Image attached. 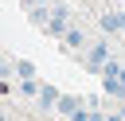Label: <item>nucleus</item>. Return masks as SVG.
I'll list each match as a JSON object with an SVG mask.
<instances>
[{"instance_id": "nucleus-11", "label": "nucleus", "mask_w": 125, "mask_h": 121, "mask_svg": "<svg viewBox=\"0 0 125 121\" xmlns=\"http://www.w3.org/2000/svg\"><path fill=\"white\" fill-rule=\"evenodd\" d=\"M121 35H125V31H121Z\"/></svg>"}, {"instance_id": "nucleus-9", "label": "nucleus", "mask_w": 125, "mask_h": 121, "mask_svg": "<svg viewBox=\"0 0 125 121\" xmlns=\"http://www.w3.org/2000/svg\"><path fill=\"white\" fill-rule=\"evenodd\" d=\"M105 121H125V113H109V117H105Z\"/></svg>"}, {"instance_id": "nucleus-10", "label": "nucleus", "mask_w": 125, "mask_h": 121, "mask_svg": "<svg viewBox=\"0 0 125 121\" xmlns=\"http://www.w3.org/2000/svg\"><path fill=\"white\" fill-rule=\"evenodd\" d=\"M0 70H4V59H0Z\"/></svg>"}, {"instance_id": "nucleus-6", "label": "nucleus", "mask_w": 125, "mask_h": 121, "mask_svg": "<svg viewBox=\"0 0 125 121\" xmlns=\"http://www.w3.org/2000/svg\"><path fill=\"white\" fill-rule=\"evenodd\" d=\"M59 113L74 117V113H78V98H59Z\"/></svg>"}, {"instance_id": "nucleus-1", "label": "nucleus", "mask_w": 125, "mask_h": 121, "mask_svg": "<svg viewBox=\"0 0 125 121\" xmlns=\"http://www.w3.org/2000/svg\"><path fill=\"white\" fill-rule=\"evenodd\" d=\"M47 27H51V35H66V27H70V8H66V4H55L51 16H47Z\"/></svg>"}, {"instance_id": "nucleus-8", "label": "nucleus", "mask_w": 125, "mask_h": 121, "mask_svg": "<svg viewBox=\"0 0 125 121\" xmlns=\"http://www.w3.org/2000/svg\"><path fill=\"white\" fill-rule=\"evenodd\" d=\"M20 90H23V94H39V82H35V78H23Z\"/></svg>"}, {"instance_id": "nucleus-4", "label": "nucleus", "mask_w": 125, "mask_h": 121, "mask_svg": "<svg viewBox=\"0 0 125 121\" xmlns=\"http://www.w3.org/2000/svg\"><path fill=\"white\" fill-rule=\"evenodd\" d=\"M62 39H66V47H70V51H82V47H90V43H86V35H82L78 27H66V35H62Z\"/></svg>"}, {"instance_id": "nucleus-5", "label": "nucleus", "mask_w": 125, "mask_h": 121, "mask_svg": "<svg viewBox=\"0 0 125 121\" xmlns=\"http://www.w3.org/2000/svg\"><path fill=\"white\" fill-rule=\"evenodd\" d=\"M39 105H43V109L59 105V90H55V86H43V90H39Z\"/></svg>"}, {"instance_id": "nucleus-2", "label": "nucleus", "mask_w": 125, "mask_h": 121, "mask_svg": "<svg viewBox=\"0 0 125 121\" xmlns=\"http://www.w3.org/2000/svg\"><path fill=\"white\" fill-rule=\"evenodd\" d=\"M105 62H109V43H105V39L90 43V51H86V66H90V70H102Z\"/></svg>"}, {"instance_id": "nucleus-3", "label": "nucleus", "mask_w": 125, "mask_h": 121, "mask_svg": "<svg viewBox=\"0 0 125 121\" xmlns=\"http://www.w3.org/2000/svg\"><path fill=\"white\" fill-rule=\"evenodd\" d=\"M102 31H125V12H121V8L105 12V16H102Z\"/></svg>"}, {"instance_id": "nucleus-7", "label": "nucleus", "mask_w": 125, "mask_h": 121, "mask_svg": "<svg viewBox=\"0 0 125 121\" xmlns=\"http://www.w3.org/2000/svg\"><path fill=\"white\" fill-rule=\"evenodd\" d=\"M16 74H20V78H35V66H31L27 59H20V62H16Z\"/></svg>"}]
</instances>
